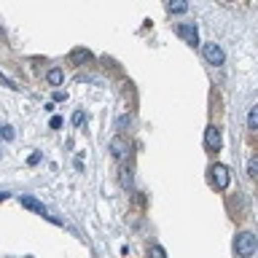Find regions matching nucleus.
<instances>
[{"instance_id":"nucleus-1","label":"nucleus","mask_w":258,"mask_h":258,"mask_svg":"<svg viewBox=\"0 0 258 258\" xmlns=\"http://www.w3.org/2000/svg\"><path fill=\"white\" fill-rule=\"evenodd\" d=\"M234 250L239 258H253L256 250H258V239L256 234H250V231H242V234H237L234 239Z\"/></svg>"},{"instance_id":"nucleus-2","label":"nucleus","mask_w":258,"mask_h":258,"mask_svg":"<svg viewBox=\"0 0 258 258\" xmlns=\"http://www.w3.org/2000/svg\"><path fill=\"white\" fill-rule=\"evenodd\" d=\"M210 183L215 188H218V191H223V188H229V183H231V175H229V170L223 167V164H213L210 170Z\"/></svg>"},{"instance_id":"nucleus-3","label":"nucleus","mask_w":258,"mask_h":258,"mask_svg":"<svg viewBox=\"0 0 258 258\" xmlns=\"http://www.w3.org/2000/svg\"><path fill=\"white\" fill-rule=\"evenodd\" d=\"M202 54H205V59L210 65H223L226 62V54L218 43H205V46H202Z\"/></svg>"},{"instance_id":"nucleus-4","label":"nucleus","mask_w":258,"mask_h":258,"mask_svg":"<svg viewBox=\"0 0 258 258\" xmlns=\"http://www.w3.org/2000/svg\"><path fill=\"white\" fill-rule=\"evenodd\" d=\"M177 35H180L188 46H199V30H196V24H191V22L177 24Z\"/></svg>"},{"instance_id":"nucleus-5","label":"nucleus","mask_w":258,"mask_h":258,"mask_svg":"<svg viewBox=\"0 0 258 258\" xmlns=\"http://www.w3.org/2000/svg\"><path fill=\"white\" fill-rule=\"evenodd\" d=\"M220 145H223V137H220V129L210 124L205 129V148L207 151H220Z\"/></svg>"},{"instance_id":"nucleus-6","label":"nucleus","mask_w":258,"mask_h":258,"mask_svg":"<svg viewBox=\"0 0 258 258\" xmlns=\"http://www.w3.org/2000/svg\"><path fill=\"white\" fill-rule=\"evenodd\" d=\"M19 205L24 207V210H33V213L43 215V218H48V215H46V207H43V202H38L35 196H22V199H19Z\"/></svg>"},{"instance_id":"nucleus-7","label":"nucleus","mask_w":258,"mask_h":258,"mask_svg":"<svg viewBox=\"0 0 258 258\" xmlns=\"http://www.w3.org/2000/svg\"><path fill=\"white\" fill-rule=\"evenodd\" d=\"M108 148H110V153H113V159H124L127 151H129V143H127L124 137H113Z\"/></svg>"},{"instance_id":"nucleus-8","label":"nucleus","mask_w":258,"mask_h":258,"mask_svg":"<svg viewBox=\"0 0 258 258\" xmlns=\"http://www.w3.org/2000/svg\"><path fill=\"white\" fill-rule=\"evenodd\" d=\"M70 62H73V65H86V62H91V51H89V48H73V51H70Z\"/></svg>"},{"instance_id":"nucleus-9","label":"nucleus","mask_w":258,"mask_h":258,"mask_svg":"<svg viewBox=\"0 0 258 258\" xmlns=\"http://www.w3.org/2000/svg\"><path fill=\"white\" fill-rule=\"evenodd\" d=\"M46 81H48V84H51V86H59V84H62V81H65V73H62V70H59V67H51V70H48V73H46Z\"/></svg>"},{"instance_id":"nucleus-10","label":"nucleus","mask_w":258,"mask_h":258,"mask_svg":"<svg viewBox=\"0 0 258 258\" xmlns=\"http://www.w3.org/2000/svg\"><path fill=\"white\" fill-rule=\"evenodd\" d=\"M167 8H170V14H186V11H188V0H170Z\"/></svg>"},{"instance_id":"nucleus-11","label":"nucleus","mask_w":258,"mask_h":258,"mask_svg":"<svg viewBox=\"0 0 258 258\" xmlns=\"http://www.w3.org/2000/svg\"><path fill=\"white\" fill-rule=\"evenodd\" d=\"M119 183L124 188H132V167H121L119 170Z\"/></svg>"},{"instance_id":"nucleus-12","label":"nucleus","mask_w":258,"mask_h":258,"mask_svg":"<svg viewBox=\"0 0 258 258\" xmlns=\"http://www.w3.org/2000/svg\"><path fill=\"white\" fill-rule=\"evenodd\" d=\"M248 129H258V108L248 110Z\"/></svg>"},{"instance_id":"nucleus-13","label":"nucleus","mask_w":258,"mask_h":258,"mask_svg":"<svg viewBox=\"0 0 258 258\" xmlns=\"http://www.w3.org/2000/svg\"><path fill=\"white\" fill-rule=\"evenodd\" d=\"M256 175H258V159L250 156V162H248V177H256Z\"/></svg>"},{"instance_id":"nucleus-14","label":"nucleus","mask_w":258,"mask_h":258,"mask_svg":"<svg viewBox=\"0 0 258 258\" xmlns=\"http://www.w3.org/2000/svg\"><path fill=\"white\" fill-rule=\"evenodd\" d=\"M151 258H167V256H164L162 245H153V248H151Z\"/></svg>"},{"instance_id":"nucleus-15","label":"nucleus","mask_w":258,"mask_h":258,"mask_svg":"<svg viewBox=\"0 0 258 258\" xmlns=\"http://www.w3.org/2000/svg\"><path fill=\"white\" fill-rule=\"evenodd\" d=\"M0 137H3V140H14V129H11V127H0Z\"/></svg>"},{"instance_id":"nucleus-16","label":"nucleus","mask_w":258,"mask_h":258,"mask_svg":"<svg viewBox=\"0 0 258 258\" xmlns=\"http://www.w3.org/2000/svg\"><path fill=\"white\" fill-rule=\"evenodd\" d=\"M73 124H76V127L84 124V110H76V113H73Z\"/></svg>"},{"instance_id":"nucleus-17","label":"nucleus","mask_w":258,"mask_h":258,"mask_svg":"<svg viewBox=\"0 0 258 258\" xmlns=\"http://www.w3.org/2000/svg\"><path fill=\"white\" fill-rule=\"evenodd\" d=\"M59 127H62V119H59V116H54V119H51V129H59Z\"/></svg>"},{"instance_id":"nucleus-18","label":"nucleus","mask_w":258,"mask_h":258,"mask_svg":"<svg viewBox=\"0 0 258 258\" xmlns=\"http://www.w3.org/2000/svg\"><path fill=\"white\" fill-rule=\"evenodd\" d=\"M65 100V91H54V102H62Z\"/></svg>"},{"instance_id":"nucleus-19","label":"nucleus","mask_w":258,"mask_h":258,"mask_svg":"<svg viewBox=\"0 0 258 258\" xmlns=\"http://www.w3.org/2000/svg\"><path fill=\"white\" fill-rule=\"evenodd\" d=\"M129 121H132V119H129V116H121V119H119V127H127Z\"/></svg>"},{"instance_id":"nucleus-20","label":"nucleus","mask_w":258,"mask_h":258,"mask_svg":"<svg viewBox=\"0 0 258 258\" xmlns=\"http://www.w3.org/2000/svg\"><path fill=\"white\" fill-rule=\"evenodd\" d=\"M0 35H3V30H0Z\"/></svg>"}]
</instances>
